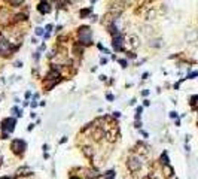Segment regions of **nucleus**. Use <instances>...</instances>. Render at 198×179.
Listing matches in <instances>:
<instances>
[{"label":"nucleus","instance_id":"nucleus-21","mask_svg":"<svg viewBox=\"0 0 198 179\" xmlns=\"http://www.w3.org/2000/svg\"><path fill=\"white\" fill-rule=\"evenodd\" d=\"M36 34H39V36L43 34V30H42V29H36Z\"/></svg>","mask_w":198,"mask_h":179},{"label":"nucleus","instance_id":"nucleus-1","mask_svg":"<svg viewBox=\"0 0 198 179\" xmlns=\"http://www.w3.org/2000/svg\"><path fill=\"white\" fill-rule=\"evenodd\" d=\"M91 36H92V32L88 26H82L79 27V40H80V45H89L91 43Z\"/></svg>","mask_w":198,"mask_h":179},{"label":"nucleus","instance_id":"nucleus-23","mask_svg":"<svg viewBox=\"0 0 198 179\" xmlns=\"http://www.w3.org/2000/svg\"><path fill=\"white\" fill-rule=\"evenodd\" d=\"M119 63H121V64H122V66H124V67H125V66H127V61H125V60H121V61H119Z\"/></svg>","mask_w":198,"mask_h":179},{"label":"nucleus","instance_id":"nucleus-6","mask_svg":"<svg viewBox=\"0 0 198 179\" xmlns=\"http://www.w3.org/2000/svg\"><path fill=\"white\" fill-rule=\"evenodd\" d=\"M11 48H12L11 42H8L6 39L0 37V54H2V55H8L9 51H11Z\"/></svg>","mask_w":198,"mask_h":179},{"label":"nucleus","instance_id":"nucleus-15","mask_svg":"<svg viewBox=\"0 0 198 179\" xmlns=\"http://www.w3.org/2000/svg\"><path fill=\"white\" fill-rule=\"evenodd\" d=\"M8 2H9V5L12 8H18V6H21L24 3V0H8Z\"/></svg>","mask_w":198,"mask_h":179},{"label":"nucleus","instance_id":"nucleus-13","mask_svg":"<svg viewBox=\"0 0 198 179\" xmlns=\"http://www.w3.org/2000/svg\"><path fill=\"white\" fill-rule=\"evenodd\" d=\"M69 0H57V8L58 9H66L69 6Z\"/></svg>","mask_w":198,"mask_h":179},{"label":"nucleus","instance_id":"nucleus-22","mask_svg":"<svg viewBox=\"0 0 198 179\" xmlns=\"http://www.w3.org/2000/svg\"><path fill=\"white\" fill-rule=\"evenodd\" d=\"M194 76H198V72H194V73L189 75V78H194Z\"/></svg>","mask_w":198,"mask_h":179},{"label":"nucleus","instance_id":"nucleus-8","mask_svg":"<svg viewBox=\"0 0 198 179\" xmlns=\"http://www.w3.org/2000/svg\"><path fill=\"white\" fill-rule=\"evenodd\" d=\"M3 128H5L6 131H14V128H15V120H14V118L5 120V121H3Z\"/></svg>","mask_w":198,"mask_h":179},{"label":"nucleus","instance_id":"nucleus-11","mask_svg":"<svg viewBox=\"0 0 198 179\" xmlns=\"http://www.w3.org/2000/svg\"><path fill=\"white\" fill-rule=\"evenodd\" d=\"M92 137L98 142V140H102L103 137H106V131H104V130H102V128H95V131H94Z\"/></svg>","mask_w":198,"mask_h":179},{"label":"nucleus","instance_id":"nucleus-3","mask_svg":"<svg viewBox=\"0 0 198 179\" xmlns=\"http://www.w3.org/2000/svg\"><path fill=\"white\" fill-rule=\"evenodd\" d=\"M11 148H12V151H14L15 154H21V152H24V149H26V142H23L21 139H15V140H12Z\"/></svg>","mask_w":198,"mask_h":179},{"label":"nucleus","instance_id":"nucleus-14","mask_svg":"<svg viewBox=\"0 0 198 179\" xmlns=\"http://www.w3.org/2000/svg\"><path fill=\"white\" fill-rule=\"evenodd\" d=\"M149 45H151L152 48H161V46H162V40H161V39H152Z\"/></svg>","mask_w":198,"mask_h":179},{"label":"nucleus","instance_id":"nucleus-18","mask_svg":"<svg viewBox=\"0 0 198 179\" xmlns=\"http://www.w3.org/2000/svg\"><path fill=\"white\" fill-rule=\"evenodd\" d=\"M91 14V9H82L80 11V18H85V17H88Z\"/></svg>","mask_w":198,"mask_h":179},{"label":"nucleus","instance_id":"nucleus-4","mask_svg":"<svg viewBox=\"0 0 198 179\" xmlns=\"http://www.w3.org/2000/svg\"><path fill=\"white\" fill-rule=\"evenodd\" d=\"M125 42H127V45H128L130 49H136V48L140 46V39H139L136 34H130V36H127Z\"/></svg>","mask_w":198,"mask_h":179},{"label":"nucleus","instance_id":"nucleus-24","mask_svg":"<svg viewBox=\"0 0 198 179\" xmlns=\"http://www.w3.org/2000/svg\"><path fill=\"white\" fill-rule=\"evenodd\" d=\"M0 179H11V178H0Z\"/></svg>","mask_w":198,"mask_h":179},{"label":"nucleus","instance_id":"nucleus-20","mask_svg":"<svg viewBox=\"0 0 198 179\" xmlns=\"http://www.w3.org/2000/svg\"><path fill=\"white\" fill-rule=\"evenodd\" d=\"M161 161H162V164H168V157H167V154H162Z\"/></svg>","mask_w":198,"mask_h":179},{"label":"nucleus","instance_id":"nucleus-16","mask_svg":"<svg viewBox=\"0 0 198 179\" xmlns=\"http://www.w3.org/2000/svg\"><path fill=\"white\" fill-rule=\"evenodd\" d=\"M82 46V45H80ZM79 45H73V52L76 54V55H80L82 52H83V48H80Z\"/></svg>","mask_w":198,"mask_h":179},{"label":"nucleus","instance_id":"nucleus-12","mask_svg":"<svg viewBox=\"0 0 198 179\" xmlns=\"http://www.w3.org/2000/svg\"><path fill=\"white\" fill-rule=\"evenodd\" d=\"M82 152H83V155L88 157V158L94 157V149H92L91 146H83V148H82Z\"/></svg>","mask_w":198,"mask_h":179},{"label":"nucleus","instance_id":"nucleus-25","mask_svg":"<svg viewBox=\"0 0 198 179\" xmlns=\"http://www.w3.org/2000/svg\"><path fill=\"white\" fill-rule=\"evenodd\" d=\"M72 179H79V178H72Z\"/></svg>","mask_w":198,"mask_h":179},{"label":"nucleus","instance_id":"nucleus-7","mask_svg":"<svg viewBox=\"0 0 198 179\" xmlns=\"http://www.w3.org/2000/svg\"><path fill=\"white\" fill-rule=\"evenodd\" d=\"M37 9H39V12H40V14H43V15H45V14H49L52 8H51V3H49V2L43 0V2H40V3H39Z\"/></svg>","mask_w":198,"mask_h":179},{"label":"nucleus","instance_id":"nucleus-10","mask_svg":"<svg viewBox=\"0 0 198 179\" xmlns=\"http://www.w3.org/2000/svg\"><path fill=\"white\" fill-rule=\"evenodd\" d=\"M156 17H158V11L153 9V8H151V9L145 14V20H146V21H152V20H155Z\"/></svg>","mask_w":198,"mask_h":179},{"label":"nucleus","instance_id":"nucleus-2","mask_svg":"<svg viewBox=\"0 0 198 179\" xmlns=\"http://www.w3.org/2000/svg\"><path fill=\"white\" fill-rule=\"evenodd\" d=\"M128 167L131 172H139L142 169V160L139 157H134V155L128 158Z\"/></svg>","mask_w":198,"mask_h":179},{"label":"nucleus","instance_id":"nucleus-17","mask_svg":"<svg viewBox=\"0 0 198 179\" xmlns=\"http://www.w3.org/2000/svg\"><path fill=\"white\" fill-rule=\"evenodd\" d=\"M55 78H60V73L55 72V70H51L49 75H48V79H55Z\"/></svg>","mask_w":198,"mask_h":179},{"label":"nucleus","instance_id":"nucleus-9","mask_svg":"<svg viewBox=\"0 0 198 179\" xmlns=\"http://www.w3.org/2000/svg\"><path fill=\"white\" fill-rule=\"evenodd\" d=\"M113 48H115L116 51H121V49H122V37H121L119 33L113 36Z\"/></svg>","mask_w":198,"mask_h":179},{"label":"nucleus","instance_id":"nucleus-5","mask_svg":"<svg viewBox=\"0 0 198 179\" xmlns=\"http://www.w3.org/2000/svg\"><path fill=\"white\" fill-rule=\"evenodd\" d=\"M185 40H186L188 43H195V42H198V30H194V29L186 30V33H185Z\"/></svg>","mask_w":198,"mask_h":179},{"label":"nucleus","instance_id":"nucleus-19","mask_svg":"<svg viewBox=\"0 0 198 179\" xmlns=\"http://www.w3.org/2000/svg\"><path fill=\"white\" fill-rule=\"evenodd\" d=\"M164 172H165V175H167V176H171V175H173V169H171V167H168V164H165Z\"/></svg>","mask_w":198,"mask_h":179}]
</instances>
